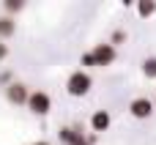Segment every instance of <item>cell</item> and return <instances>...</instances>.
I'll use <instances>...</instances> for the list:
<instances>
[{"mask_svg":"<svg viewBox=\"0 0 156 145\" xmlns=\"http://www.w3.org/2000/svg\"><path fill=\"white\" fill-rule=\"evenodd\" d=\"M58 140L63 145H88V137L77 126H60L58 129Z\"/></svg>","mask_w":156,"mask_h":145,"instance_id":"obj_6","label":"cell"},{"mask_svg":"<svg viewBox=\"0 0 156 145\" xmlns=\"http://www.w3.org/2000/svg\"><path fill=\"white\" fill-rule=\"evenodd\" d=\"M22 8H25V0H3V11H5V16L19 14Z\"/></svg>","mask_w":156,"mask_h":145,"instance_id":"obj_10","label":"cell"},{"mask_svg":"<svg viewBox=\"0 0 156 145\" xmlns=\"http://www.w3.org/2000/svg\"><path fill=\"white\" fill-rule=\"evenodd\" d=\"M154 104H156V101H154Z\"/></svg>","mask_w":156,"mask_h":145,"instance_id":"obj_17","label":"cell"},{"mask_svg":"<svg viewBox=\"0 0 156 145\" xmlns=\"http://www.w3.org/2000/svg\"><path fill=\"white\" fill-rule=\"evenodd\" d=\"M110 123H112V118H110L107 110H96V112L90 115V129H93V132H107Z\"/></svg>","mask_w":156,"mask_h":145,"instance_id":"obj_7","label":"cell"},{"mask_svg":"<svg viewBox=\"0 0 156 145\" xmlns=\"http://www.w3.org/2000/svg\"><path fill=\"white\" fill-rule=\"evenodd\" d=\"M90 55H93V63H96V66H110V63H115V58H118V52H115L112 44H96V47L90 49Z\"/></svg>","mask_w":156,"mask_h":145,"instance_id":"obj_5","label":"cell"},{"mask_svg":"<svg viewBox=\"0 0 156 145\" xmlns=\"http://www.w3.org/2000/svg\"><path fill=\"white\" fill-rule=\"evenodd\" d=\"M33 115H38V118H44V115H49V110H52V96L47 93V90H30V96H27V104H25Z\"/></svg>","mask_w":156,"mask_h":145,"instance_id":"obj_2","label":"cell"},{"mask_svg":"<svg viewBox=\"0 0 156 145\" xmlns=\"http://www.w3.org/2000/svg\"><path fill=\"white\" fill-rule=\"evenodd\" d=\"M11 71H0V85H11Z\"/></svg>","mask_w":156,"mask_h":145,"instance_id":"obj_14","label":"cell"},{"mask_svg":"<svg viewBox=\"0 0 156 145\" xmlns=\"http://www.w3.org/2000/svg\"><path fill=\"white\" fill-rule=\"evenodd\" d=\"M80 63H82L85 69H93V66H96V63H93V55H90V52H85V55L80 58Z\"/></svg>","mask_w":156,"mask_h":145,"instance_id":"obj_13","label":"cell"},{"mask_svg":"<svg viewBox=\"0 0 156 145\" xmlns=\"http://www.w3.org/2000/svg\"><path fill=\"white\" fill-rule=\"evenodd\" d=\"M156 14V0H137V16L148 19Z\"/></svg>","mask_w":156,"mask_h":145,"instance_id":"obj_9","label":"cell"},{"mask_svg":"<svg viewBox=\"0 0 156 145\" xmlns=\"http://www.w3.org/2000/svg\"><path fill=\"white\" fill-rule=\"evenodd\" d=\"M140 69H143V77L145 80H156V58H145Z\"/></svg>","mask_w":156,"mask_h":145,"instance_id":"obj_11","label":"cell"},{"mask_svg":"<svg viewBox=\"0 0 156 145\" xmlns=\"http://www.w3.org/2000/svg\"><path fill=\"white\" fill-rule=\"evenodd\" d=\"M90 88H93V77L88 74V71H71L69 74V80H66V93L69 96H74V99H82V96H88L90 93Z\"/></svg>","mask_w":156,"mask_h":145,"instance_id":"obj_1","label":"cell"},{"mask_svg":"<svg viewBox=\"0 0 156 145\" xmlns=\"http://www.w3.org/2000/svg\"><path fill=\"white\" fill-rule=\"evenodd\" d=\"M5 58H8V44L0 41V60H5Z\"/></svg>","mask_w":156,"mask_h":145,"instance_id":"obj_15","label":"cell"},{"mask_svg":"<svg viewBox=\"0 0 156 145\" xmlns=\"http://www.w3.org/2000/svg\"><path fill=\"white\" fill-rule=\"evenodd\" d=\"M16 33V22H14V16H0V41H5V38H11Z\"/></svg>","mask_w":156,"mask_h":145,"instance_id":"obj_8","label":"cell"},{"mask_svg":"<svg viewBox=\"0 0 156 145\" xmlns=\"http://www.w3.org/2000/svg\"><path fill=\"white\" fill-rule=\"evenodd\" d=\"M33 145H52L49 140H38V143H33Z\"/></svg>","mask_w":156,"mask_h":145,"instance_id":"obj_16","label":"cell"},{"mask_svg":"<svg viewBox=\"0 0 156 145\" xmlns=\"http://www.w3.org/2000/svg\"><path fill=\"white\" fill-rule=\"evenodd\" d=\"M3 93H5V101H8V104H14V107L27 104V96H30V90H27V85H25V82H11V85H5V88H3Z\"/></svg>","mask_w":156,"mask_h":145,"instance_id":"obj_3","label":"cell"},{"mask_svg":"<svg viewBox=\"0 0 156 145\" xmlns=\"http://www.w3.org/2000/svg\"><path fill=\"white\" fill-rule=\"evenodd\" d=\"M123 41H126V30H121V27H118V30H112L110 44H112V47H118V44H123Z\"/></svg>","mask_w":156,"mask_h":145,"instance_id":"obj_12","label":"cell"},{"mask_svg":"<svg viewBox=\"0 0 156 145\" xmlns=\"http://www.w3.org/2000/svg\"><path fill=\"white\" fill-rule=\"evenodd\" d=\"M154 101L151 99H145V96H137V99H132L129 101V112H132V118H137V121H145V118H151L154 115Z\"/></svg>","mask_w":156,"mask_h":145,"instance_id":"obj_4","label":"cell"}]
</instances>
